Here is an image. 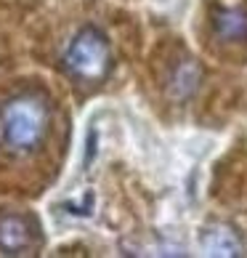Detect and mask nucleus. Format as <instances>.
Segmentation results:
<instances>
[{
	"label": "nucleus",
	"instance_id": "obj_3",
	"mask_svg": "<svg viewBox=\"0 0 247 258\" xmlns=\"http://www.w3.org/2000/svg\"><path fill=\"white\" fill-rule=\"evenodd\" d=\"M32 245V229L19 216L0 218V250L6 255H19Z\"/></svg>",
	"mask_w": 247,
	"mask_h": 258
},
{
	"label": "nucleus",
	"instance_id": "obj_5",
	"mask_svg": "<svg viewBox=\"0 0 247 258\" xmlns=\"http://www.w3.org/2000/svg\"><path fill=\"white\" fill-rule=\"evenodd\" d=\"M202 247L207 255H239L242 242L229 226H210L202 234Z\"/></svg>",
	"mask_w": 247,
	"mask_h": 258
},
{
	"label": "nucleus",
	"instance_id": "obj_2",
	"mask_svg": "<svg viewBox=\"0 0 247 258\" xmlns=\"http://www.w3.org/2000/svg\"><path fill=\"white\" fill-rule=\"evenodd\" d=\"M64 67L80 80H101L109 70V43L104 32L83 27L64 53Z\"/></svg>",
	"mask_w": 247,
	"mask_h": 258
},
{
	"label": "nucleus",
	"instance_id": "obj_1",
	"mask_svg": "<svg viewBox=\"0 0 247 258\" xmlns=\"http://www.w3.org/2000/svg\"><path fill=\"white\" fill-rule=\"evenodd\" d=\"M48 131V104L37 93H19L0 109V141L11 155H32Z\"/></svg>",
	"mask_w": 247,
	"mask_h": 258
},
{
	"label": "nucleus",
	"instance_id": "obj_4",
	"mask_svg": "<svg viewBox=\"0 0 247 258\" xmlns=\"http://www.w3.org/2000/svg\"><path fill=\"white\" fill-rule=\"evenodd\" d=\"M213 30L226 43L247 40V11L244 8H218L213 16Z\"/></svg>",
	"mask_w": 247,
	"mask_h": 258
},
{
	"label": "nucleus",
	"instance_id": "obj_6",
	"mask_svg": "<svg viewBox=\"0 0 247 258\" xmlns=\"http://www.w3.org/2000/svg\"><path fill=\"white\" fill-rule=\"evenodd\" d=\"M197 83H199V67L192 61H184L173 75V96H178V99L192 96L197 91Z\"/></svg>",
	"mask_w": 247,
	"mask_h": 258
}]
</instances>
